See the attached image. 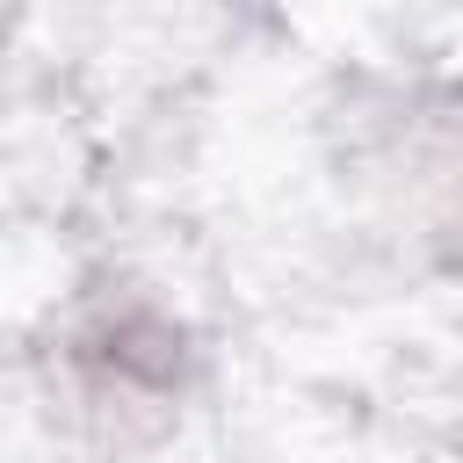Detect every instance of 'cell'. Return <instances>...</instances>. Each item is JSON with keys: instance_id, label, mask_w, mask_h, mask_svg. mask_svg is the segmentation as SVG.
Masks as SVG:
<instances>
[{"instance_id": "6da1fadb", "label": "cell", "mask_w": 463, "mask_h": 463, "mask_svg": "<svg viewBox=\"0 0 463 463\" xmlns=\"http://www.w3.org/2000/svg\"><path fill=\"white\" fill-rule=\"evenodd\" d=\"M51 362L80 420H94L109 441H137L174 420V398L188 383V333L152 297L109 289L65 318Z\"/></svg>"}, {"instance_id": "7a4b0ae2", "label": "cell", "mask_w": 463, "mask_h": 463, "mask_svg": "<svg viewBox=\"0 0 463 463\" xmlns=\"http://www.w3.org/2000/svg\"><path fill=\"white\" fill-rule=\"evenodd\" d=\"M391 174L434 239H463V94H434L405 116Z\"/></svg>"}]
</instances>
